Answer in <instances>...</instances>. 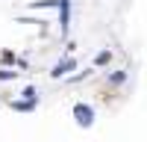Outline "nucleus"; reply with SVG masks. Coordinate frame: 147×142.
Instances as JSON below:
<instances>
[{
    "instance_id": "obj_1",
    "label": "nucleus",
    "mask_w": 147,
    "mask_h": 142,
    "mask_svg": "<svg viewBox=\"0 0 147 142\" xmlns=\"http://www.w3.org/2000/svg\"><path fill=\"white\" fill-rule=\"evenodd\" d=\"M74 115H77V124L80 127H91L94 124V110L88 104H74Z\"/></svg>"
},
{
    "instance_id": "obj_7",
    "label": "nucleus",
    "mask_w": 147,
    "mask_h": 142,
    "mask_svg": "<svg viewBox=\"0 0 147 142\" xmlns=\"http://www.w3.org/2000/svg\"><path fill=\"white\" fill-rule=\"evenodd\" d=\"M24 98H27V101H38V92H35V86H27V89H24Z\"/></svg>"
},
{
    "instance_id": "obj_4",
    "label": "nucleus",
    "mask_w": 147,
    "mask_h": 142,
    "mask_svg": "<svg viewBox=\"0 0 147 142\" xmlns=\"http://www.w3.org/2000/svg\"><path fill=\"white\" fill-rule=\"evenodd\" d=\"M35 106V101H12V110H21V113H30Z\"/></svg>"
},
{
    "instance_id": "obj_5",
    "label": "nucleus",
    "mask_w": 147,
    "mask_h": 142,
    "mask_svg": "<svg viewBox=\"0 0 147 142\" xmlns=\"http://www.w3.org/2000/svg\"><path fill=\"white\" fill-rule=\"evenodd\" d=\"M124 80H127V71H115V74H109V83H112V86H121Z\"/></svg>"
},
{
    "instance_id": "obj_2",
    "label": "nucleus",
    "mask_w": 147,
    "mask_h": 142,
    "mask_svg": "<svg viewBox=\"0 0 147 142\" xmlns=\"http://www.w3.org/2000/svg\"><path fill=\"white\" fill-rule=\"evenodd\" d=\"M59 30H62V39L68 36V24H71V0H59Z\"/></svg>"
},
{
    "instance_id": "obj_3",
    "label": "nucleus",
    "mask_w": 147,
    "mask_h": 142,
    "mask_svg": "<svg viewBox=\"0 0 147 142\" xmlns=\"http://www.w3.org/2000/svg\"><path fill=\"white\" fill-rule=\"evenodd\" d=\"M71 68H77V59H71V56H68V59H62V62H56V65H53L50 77H56V80H59V77H65Z\"/></svg>"
},
{
    "instance_id": "obj_6",
    "label": "nucleus",
    "mask_w": 147,
    "mask_h": 142,
    "mask_svg": "<svg viewBox=\"0 0 147 142\" xmlns=\"http://www.w3.org/2000/svg\"><path fill=\"white\" fill-rule=\"evenodd\" d=\"M109 59H112V53H109V51H100V53L94 56V65H106Z\"/></svg>"
},
{
    "instance_id": "obj_8",
    "label": "nucleus",
    "mask_w": 147,
    "mask_h": 142,
    "mask_svg": "<svg viewBox=\"0 0 147 142\" xmlns=\"http://www.w3.org/2000/svg\"><path fill=\"white\" fill-rule=\"evenodd\" d=\"M18 71H0V80H15Z\"/></svg>"
}]
</instances>
